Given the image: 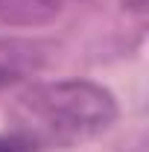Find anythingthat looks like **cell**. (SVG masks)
Here are the masks:
<instances>
[{
    "label": "cell",
    "instance_id": "1",
    "mask_svg": "<svg viewBox=\"0 0 149 152\" xmlns=\"http://www.w3.org/2000/svg\"><path fill=\"white\" fill-rule=\"evenodd\" d=\"M117 120V99L108 88L91 79H58L26 88L9 108V132L18 134L32 152L73 149Z\"/></svg>",
    "mask_w": 149,
    "mask_h": 152
},
{
    "label": "cell",
    "instance_id": "2",
    "mask_svg": "<svg viewBox=\"0 0 149 152\" xmlns=\"http://www.w3.org/2000/svg\"><path fill=\"white\" fill-rule=\"evenodd\" d=\"M50 44L41 38H0V91L26 82L47 64Z\"/></svg>",
    "mask_w": 149,
    "mask_h": 152
},
{
    "label": "cell",
    "instance_id": "3",
    "mask_svg": "<svg viewBox=\"0 0 149 152\" xmlns=\"http://www.w3.org/2000/svg\"><path fill=\"white\" fill-rule=\"evenodd\" d=\"M76 0H0V23L9 26H38L47 23Z\"/></svg>",
    "mask_w": 149,
    "mask_h": 152
},
{
    "label": "cell",
    "instance_id": "4",
    "mask_svg": "<svg viewBox=\"0 0 149 152\" xmlns=\"http://www.w3.org/2000/svg\"><path fill=\"white\" fill-rule=\"evenodd\" d=\"M0 152H32L23 140H20L18 134H0Z\"/></svg>",
    "mask_w": 149,
    "mask_h": 152
}]
</instances>
